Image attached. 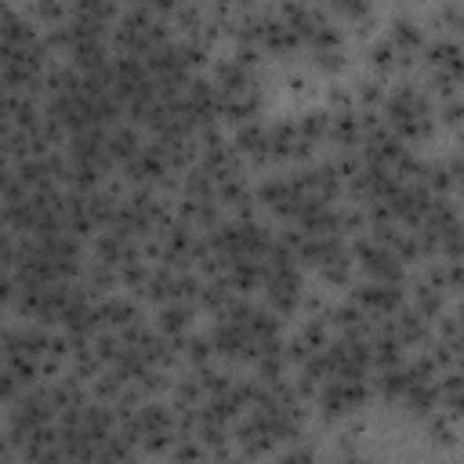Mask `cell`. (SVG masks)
<instances>
[{"mask_svg": "<svg viewBox=\"0 0 464 464\" xmlns=\"http://www.w3.org/2000/svg\"><path fill=\"white\" fill-rule=\"evenodd\" d=\"M327 4L341 15H348V19H363L370 12V0H327Z\"/></svg>", "mask_w": 464, "mask_h": 464, "instance_id": "7a4b0ae2", "label": "cell"}, {"mask_svg": "<svg viewBox=\"0 0 464 464\" xmlns=\"http://www.w3.org/2000/svg\"><path fill=\"white\" fill-rule=\"evenodd\" d=\"M389 124L399 138H421L432 128V109L424 105V98L417 91H399L389 102Z\"/></svg>", "mask_w": 464, "mask_h": 464, "instance_id": "6da1fadb", "label": "cell"}]
</instances>
